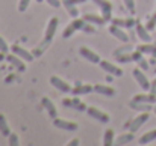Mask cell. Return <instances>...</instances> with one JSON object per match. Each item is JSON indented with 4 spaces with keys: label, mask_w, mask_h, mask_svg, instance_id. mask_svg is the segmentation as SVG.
<instances>
[{
    "label": "cell",
    "mask_w": 156,
    "mask_h": 146,
    "mask_svg": "<svg viewBox=\"0 0 156 146\" xmlns=\"http://www.w3.org/2000/svg\"><path fill=\"white\" fill-rule=\"evenodd\" d=\"M123 3H124V6H126L130 12L135 11V0H123Z\"/></svg>",
    "instance_id": "d590c367"
},
{
    "label": "cell",
    "mask_w": 156,
    "mask_h": 146,
    "mask_svg": "<svg viewBox=\"0 0 156 146\" xmlns=\"http://www.w3.org/2000/svg\"><path fill=\"white\" fill-rule=\"evenodd\" d=\"M133 102H144V104H153L156 102V95L152 92H147V94H138L132 98Z\"/></svg>",
    "instance_id": "e0dca14e"
},
{
    "label": "cell",
    "mask_w": 156,
    "mask_h": 146,
    "mask_svg": "<svg viewBox=\"0 0 156 146\" xmlns=\"http://www.w3.org/2000/svg\"><path fill=\"white\" fill-rule=\"evenodd\" d=\"M94 91V86H91V85H83V83H80V81H76L74 83V88L71 89V92L74 94V95H83V94H90V92H93Z\"/></svg>",
    "instance_id": "2e32d148"
},
{
    "label": "cell",
    "mask_w": 156,
    "mask_h": 146,
    "mask_svg": "<svg viewBox=\"0 0 156 146\" xmlns=\"http://www.w3.org/2000/svg\"><path fill=\"white\" fill-rule=\"evenodd\" d=\"M76 5H79V3H83V2H87V0H73Z\"/></svg>",
    "instance_id": "b9f144b4"
},
{
    "label": "cell",
    "mask_w": 156,
    "mask_h": 146,
    "mask_svg": "<svg viewBox=\"0 0 156 146\" xmlns=\"http://www.w3.org/2000/svg\"><path fill=\"white\" fill-rule=\"evenodd\" d=\"M153 140H156V128L152 130V131L144 133V134L140 137L138 143H140V145H147V143H150V142H153Z\"/></svg>",
    "instance_id": "7402d4cb"
},
{
    "label": "cell",
    "mask_w": 156,
    "mask_h": 146,
    "mask_svg": "<svg viewBox=\"0 0 156 146\" xmlns=\"http://www.w3.org/2000/svg\"><path fill=\"white\" fill-rule=\"evenodd\" d=\"M83 20L91 23V24H97V26H102L106 23V20L103 18V15H96V14H85L83 15Z\"/></svg>",
    "instance_id": "ffe728a7"
},
{
    "label": "cell",
    "mask_w": 156,
    "mask_h": 146,
    "mask_svg": "<svg viewBox=\"0 0 156 146\" xmlns=\"http://www.w3.org/2000/svg\"><path fill=\"white\" fill-rule=\"evenodd\" d=\"M68 145H70V146H74V145H79V140H77V139H74V140H71V142H70V143H68Z\"/></svg>",
    "instance_id": "60d3db41"
},
{
    "label": "cell",
    "mask_w": 156,
    "mask_h": 146,
    "mask_svg": "<svg viewBox=\"0 0 156 146\" xmlns=\"http://www.w3.org/2000/svg\"><path fill=\"white\" fill-rule=\"evenodd\" d=\"M11 51H12L14 54H17L18 57H21L23 60H27V62H32L34 57H35L32 51L26 50L24 47H21V45H18V44H14V45L11 47Z\"/></svg>",
    "instance_id": "52a82bcc"
},
{
    "label": "cell",
    "mask_w": 156,
    "mask_h": 146,
    "mask_svg": "<svg viewBox=\"0 0 156 146\" xmlns=\"http://www.w3.org/2000/svg\"><path fill=\"white\" fill-rule=\"evenodd\" d=\"M50 6H53V8H59L61 6V3H62V0H46Z\"/></svg>",
    "instance_id": "74e56055"
},
{
    "label": "cell",
    "mask_w": 156,
    "mask_h": 146,
    "mask_svg": "<svg viewBox=\"0 0 156 146\" xmlns=\"http://www.w3.org/2000/svg\"><path fill=\"white\" fill-rule=\"evenodd\" d=\"M112 143H114V130L108 128L103 136V146H111Z\"/></svg>",
    "instance_id": "484cf974"
},
{
    "label": "cell",
    "mask_w": 156,
    "mask_h": 146,
    "mask_svg": "<svg viewBox=\"0 0 156 146\" xmlns=\"http://www.w3.org/2000/svg\"><path fill=\"white\" fill-rule=\"evenodd\" d=\"M50 85H52L53 88H56L58 91L64 92V94H68V92H71V89H73V88L70 86V83L64 81V78H59V77H56V75L50 77Z\"/></svg>",
    "instance_id": "30bf717a"
},
{
    "label": "cell",
    "mask_w": 156,
    "mask_h": 146,
    "mask_svg": "<svg viewBox=\"0 0 156 146\" xmlns=\"http://www.w3.org/2000/svg\"><path fill=\"white\" fill-rule=\"evenodd\" d=\"M83 32H87V33H94L96 32V27L91 24V23H88V21H85V24H83V29H82Z\"/></svg>",
    "instance_id": "836d02e7"
},
{
    "label": "cell",
    "mask_w": 156,
    "mask_h": 146,
    "mask_svg": "<svg viewBox=\"0 0 156 146\" xmlns=\"http://www.w3.org/2000/svg\"><path fill=\"white\" fill-rule=\"evenodd\" d=\"M79 54L83 57V59H87L88 62H91V63H100V54H97L96 51H93L91 48H88V47H80L79 48Z\"/></svg>",
    "instance_id": "9c48e42d"
},
{
    "label": "cell",
    "mask_w": 156,
    "mask_h": 146,
    "mask_svg": "<svg viewBox=\"0 0 156 146\" xmlns=\"http://www.w3.org/2000/svg\"><path fill=\"white\" fill-rule=\"evenodd\" d=\"M100 68L105 69L106 72H109V74H112L114 77H121L123 75V69L120 68V66H115L114 63H111V62H108V60H100Z\"/></svg>",
    "instance_id": "8fae6325"
},
{
    "label": "cell",
    "mask_w": 156,
    "mask_h": 146,
    "mask_svg": "<svg viewBox=\"0 0 156 146\" xmlns=\"http://www.w3.org/2000/svg\"><path fill=\"white\" fill-rule=\"evenodd\" d=\"M62 3H64V8L67 9V12H68L73 18H77L79 11H77V8H76V3H74L73 0H62Z\"/></svg>",
    "instance_id": "44dd1931"
},
{
    "label": "cell",
    "mask_w": 156,
    "mask_h": 146,
    "mask_svg": "<svg viewBox=\"0 0 156 146\" xmlns=\"http://www.w3.org/2000/svg\"><path fill=\"white\" fill-rule=\"evenodd\" d=\"M49 44H50V42H47V41L44 39V41H43V42H41L40 45H37L35 48L32 50V53H34V56H35V57H40V56H41V54L44 53V50H46V48H47V47H49Z\"/></svg>",
    "instance_id": "4316f807"
},
{
    "label": "cell",
    "mask_w": 156,
    "mask_h": 146,
    "mask_svg": "<svg viewBox=\"0 0 156 146\" xmlns=\"http://www.w3.org/2000/svg\"><path fill=\"white\" fill-rule=\"evenodd\" d=\"M138 65H140V66H141V69H144V71H146V69H149V62H147L144 57L138 62Z\"/></svg>",
    "instance_id": "8d00e7d4"
},
{
    "label": "cell",
    "mask_w": 156,
    "mask_h": 146,
    "mask_svg": "<svg viewBox=\"0 0 156 146\" xmlns=\"http://www.w3.org/2000/svg\"><path fill=\"white\" fill-rule=\"evenodd\" d=\"M94 92L105 95V97H114L115 95V89L106 85H94Z\"/></svg>",
    "instance_id": "d6986e66"
},
{
    "label": "cell",
    "mask_w": 156,
    "mask_h": 146,
    "mask_svg": "<svg viewBox=\"0 0 156 146\" xmlns=\"http://www.w3.org/2000/svg\"><path fill=\"white\" fill-rule=\"evenodd\" d=\"M37 2H38V3H41V2H44V0H37Z\"/></svg>",
    "instance_id": "ee69618b"
},
{
    "label": "cell",
    "mask_w": 156,
    "mask_h": 146,
    "mask_svg": "<svg viewBox=\"0 0 156 146\" xmlns=\"http://www.w3.org/2000/svg\"><path fill=\"white\" fill-rule=\"evenodd\" d=\"M71 104H73V99H64L62 101V105H65V107H71Z\"/></svg>",
    "instance_id": "ab89813d"
},
{
    "label": "cell",
    "mask_w": 156,
    "mask_h": 146,
    "mask_svg": "<svg viewBox=\"0 0 156 146\" xmlns=\"http://www.w3.org/2000/svg\"><path fill=\"white\" fill-rule=\"evenodd\" d=\"M87 114H88V116H91L93 119L100 121L102 124H108V122L111 121L109 114H108V113H105L103 110L97 108V107H88V108H87Z\"/></svg>",
    "instance_id": "277c9868"
},
{
    "label": "cell",
    "mask_w": 156,
    "mask_h": 146,
    "mask_svg": "<svg viewBox=\"0 0 156 146\" xmlns=\"http://www.w3.org/2000/svg\"><path fill=\"white\" fill-rule=\"evenodd\" d=\"M135 33H136V36H138L143 42H152L150 30H149L146 26H143L141 23H136V26H135Z\"/></svg>",
    "instance_id": "7c38bea8"
},
{
    "label": "cell",
    "mask_w": 156,
    "mask_h": 146,
    "mask_svg": "<svg viewBox=\"0 0 156 146\" xmlns=\"http://www.w3.org/2000/svg\"><path fill=\"white\" fill-rule=\"evenodd\" d=\"M41 105L47 110V113H49V116L50 118H58V110H56V105L53 104V101L50 99V98L47 97H43L41 98Z\"/></svg>",
    "instance_id": "5bb4252c"
},
{
    "label": "cell",
    "mask_w": 156,
    "mask_h": 146,
    "mask_svg": "<svg viewBox=\"0 0 156 146\" xmlns=\"http://www.w3.org/2000/svg\"><path fill=\"white\" fill-rule=\"evenodd\" d=\"M6 59H8V62H9V63H11L12 66H15V68H17V69H18L20 72L26 71V65H24V60H23L21 57H18L17 54H14V53H12V54H8V57H6Z\"/></svg>",
    "instance_id": "9a60e30c"
},
{
    "label": "cell",
    "mask_w": 156,
    "mask_h": 146,
    "mask_svg": "<svg viewBox=\"0 0 156 146\" xmlns=\"http://www.w3.org/2000/svg\"><path fill=\"white\" fill-rule=\"evenodd\" d=\"M149 92H152V94L156 95V78L152 81V86H150V91H149Z\"/></svg>",
    "instance_id": "f35d334b"
},
{
    "label": "cell",
    "mask_w": 156,
    "mask_h": 146,
    "mask_svg": "<svg viewBox=\"0 0 156 146\" xmlns=\"http://www.w3.org/2000/svg\"><path fill=\"white\" fill-rule=\"evenodd\" d=\"M99 6H100V11H102V15L103 18L108 21V20H112L111 15H112V5L109 0H94Z\"/></svg>",
    "instance_id": "4fadbf2b"
},
{
    "label": "cell",
    "mask_w": 156,
    "mask_h": 146,
    "mask_svg": "<svg viewBox=\"0 0 156 146\" xmlns=\"http://www.w3.org/2000/svg\"><path fill=\"white\" fill-rule=\"evenodd\" d=\"M53 125L59 130H65V131H76L79 128V125L76 122H71V121H65V119H59V118H55L53 119Z\"/></svg>",
    "instance_id": "8992f818"
},
{
    "label": "cell",
    "mask_w": 156,
    "mask_h": 146,
    "mask_svg": "<svg viewBox=\"0 0 156 146\" xmlns=\"http://www.w3.org/2000/svg\"><path fill=\"white\" fill-rule=\"evenodd\" d=\"M155 113H156V107H155Z\"/></svg>",
    "instance_id": "f6af8a7d"
},
{
    "label": "cell",
    "mask_w": 156,
    "mask_h": 146,
    "mask_svg": "<svg viewBox=\"0 0 156 146\" xmlns=\"http://www.w3.org/2000/svg\"><path fill=\"white\" fill-rule=\"evenodd\" d=\"M155 45L156 44H153V42H144V44H141V45H138V48L143 54H152L153 53V50H155Z\"/></svg>",
    "instance_id": "d4e9b609"
},
{
    "label": "cell",
    "mask_w": 156,
    "mask_h": 146,
    "mask_svg": "<svg viewBox=\"0 0 156 146\" xmlns=\"http://www.w3.org/2000/svg\"><path fill=\"white\" fill-rule=\"evenodd\" d=\"M130 50H132V45H130V44L127 42V44H126V47L123 45V47L117 48V50H115V53H114V54H115V57H117V56H120V54H121L123 51H130Z\"/></svg>",
    "instance_id": "e575fe53"
},
{
    "label": "cell",
    "mask_w": 156,
    "mask_h": 146,
    "mask_svg": "<svg viewBox=\"0 0 156 146\" xmlns=\"http://www.w3.org/2000/svg\"><path fill=\"white\" fill-rule=\"evenodd\" d=\"M71 107H73V108H76V110H79V111H87V108H88V107H87V104H85V102H82L77 97L73 98V104H71Z\"/></svg>",
    "instance_id": "f1b7e54d"
},
{
    "label": "cell",
    "mask_w": 156,
    "mask_h": 146,
    "mask_svg": "<svg viewBox=\"0 0 156 146\" xmlns=\"http://www.w3.org/2000/svg\"><path fill=\"white\" fill-rule=\"evenodd\" d=\"M152 56L156 59V45H155V50H153V53H152Z\"/></svg>",
    "instance_id": "7bdbcfd3"
},
{
    "label": "cell",
    "mask_w": 156,
    "mask_h": 146,
    "mask_svg": "<svg viewBox=\"0 0 156 146\" xmlns=\"http://www.w3.org/2000/svg\"><path fill=\"white\" fill-rule=\"evenodd\" d=\"M9 50H11V47L8 45V42L5 41V38H2V36H0V53L6 54V53H8Z\"/></svg>",
    "instance_id": "4dcf8cb0"
},
{
    "label": "cell",
    "mask_w": 156,
    "mask_h": 146,
    "mask_svg": "<svg viewBox=\"0 0 156 146\" xmlns=\"http://www.w3.org/2000/svg\"><path fill=\"white\" fill-rule=\"evenodd\" d=\"M32 0H18V11L20 12H24L27 9V6L30 5Z\"/></svg>",
    "instance_id": "1f68e13d"
},
{
    "label": "cell",
    "mask_w": 156,
    "mask_h": 146,
    "mask_svg": "<svg viewBox=\"0 0 156 146\" xmlns=\"http://www.w3.org/2000/svg\"><path fill=\"white\" fill-rule=\"evenodd\" d=\"M58 24H59L58 17H52V18L49 20L47 27H46V32H44V39H46L47 42H50L53 39V36H55V33H56V29H58Z\"/></svg>",
    "instance_id": "ba28073f"
},
{
    "label": "cell",
    "mask_w": 156,
    "mask_h": 146,
    "mask_svg": "<svg viewBox=\"0 0 156 146\" xmlns=\"http://www.w3.org/2000/svg\"><path fill=\"white\" fill-rule=\"evenodd\" d=\"M117 60L120 63H129V62H133V57H132V51H127L124 53V56H117Z\"/></svg>",
    "instance_id": "f546056e"
},
{
    "label": "cell",
    "mask_w": 156,
    "mask_h": 146,
    "mask_svg": "<svg viewBox=\"0 0 156 146\" xmlns=\"http://www.w3.org/2000/svg\"><path fill=\"white\" fill-rule=\"evenodd\" d=\"M149 118H150L149 111H141L140 114H136V118H133V119L129 122V130H130L132 133H135L136 130H140V128L149 121Z\"/></svg>",
    "instance_id": "7a4b0ae2"
},
{
    "label": "cell",
    "mask_w": 156,
    "mask_h": 146,
    "mask_svg": "<svg viewBox=\"0 0 156 146\" xmlns=\"http://www.w3.org/2000/svg\"><path fill=\"white\" fill-rule=\"evenodd\" d=\"M83 24H85V20L83 18H74L68 26H67V29L64 30V33H62V38H70L74 32H77V30H82L83 29Z\"/></svg>",
    "instance_id": "3957f363"
},
{
    "label": "cell",
    "mask_w": 156,
    "mask_h": 146,
    "mask_svg": "<svg viewBox=\"0 0 156 146\" xmlns=\"http://www.w3.org/2000/svg\"><path fill=\"white\" fill-rule=\"evenodd\" d=\"M132 75H133V78L136 80V83L141 86L143 91H150L152 83H150V80L147 78V75L144 74V69H141V68H135V69L132 71Z\"/></svg>",
    "instance_id": "6da1fadb"
},
{
    "label": "cell",
    "mask_w": 156,
    "mask_h": 146,
    "mask_svg": "<svg viewBox=\"0 0 156 146\" xmlns=\"http://www.w3.org/2000/svg\"><path fill=\"white\" fill-rule=\"evenodd\" d=\"M136 20L135 18H114L112 20V24H117V26H120V27H123V29H132V27H135L136 26Z\"/></svg>",
    "instance_id": "ac0fdd59"
},
{
    "label": "cell",
    "mask_w": 156,
    "mask_h": 146,
    "mask_svg": "<svg viewBox=\"0 0 156 146\" xmlns=\"http://www.w3.org/2000/svg\"><path fill=\"white\" fill-rule=\"evenodd\" d=\"M0 133H2L5 137H8V136L11 134V130H9V127H8V121H6V118H5L3 113H0Z\"/></svg>",
    "instance_id": "cb8c5ba5"
},
{
    "label": "cell",
    "mask_w": 156,
    "mask_h": 146,
    "mask_svg": "<svg viewBox=\"0 0 156 146\" xmlns=\"http://www.w3.org/2000/svg\"><path fill=\"white\" fill-rule=\"evenodd\" d=\"M132 140H133V133L130 131V133H123V134H120V136L117 137L115 143H117V145H127V143H130Z\"/></svg>",
    "instance_id": "603a6c76"
},
{
    "label": "cell",
    "mask_w": 156,
    "mask_h": 146,
    "mask_svg": "<svg viewBox=\"0 0 156 146\" xmlns=\"http://www.w3.org/2000/svg\"><path fill=\"white\" fill-rule=\"evenodd\" d=\"M152 104H144V102H133V101H130V107L133 108V110H141V111H150V107Z\"/></svg>",
    "instance_id": "83f0119b"
},
{
    "label": "cell",
    "mask_w": 156,
    "mask_h": 146,
    "mask_svg": "<svg viewBox=\"0 0 156 146\" xmlns=\"http://www.w3.org/2000/svg\"><path fill=\"white\" fill-rule=\"evenodd\" d=\"M108 30H109V33H111L112 36H115L118 41H121V42H124V44L129 42V35L124 32L123 27H120V26H117V24H111V26L108 27Z\"/></svg>",
    "instance_id": "5b68a950"
},
{
    "label": "cell",
    "mask_w": 156,
    "mask_h": 146,
    "mask_svg": "<svg viewBox=\"0 0 156 146\" xmlns=\"http://www.w3.org/2000/svg\"><path fill=\"white\" fill-rule=\"evenodd\" d=\"M8 137H9V145H11V146H17L18 143H20V140H18V136H17L15 133H11Z\"/></svg>",
    "instance_id": "d6a6232c"
}]
</instances>
